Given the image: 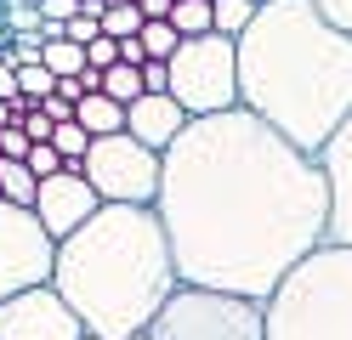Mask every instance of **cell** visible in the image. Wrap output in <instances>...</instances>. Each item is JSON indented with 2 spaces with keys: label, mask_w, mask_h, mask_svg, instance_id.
<instances>
[{
  "label": "cell",
  "mask_w": 352,
  "mask_h": 340,
  "mask_svg": "<svg viewBox=\"0 0 352 340\" xmlns=\"http://www.w3.org/2000/svg\"><path fill=\"white\" fill-rule=\"evenodd\" d=\"M153 216L182 289L267 306V295L313 249H324L329 193L318 159L290 148L256 113L233 108L216 120H188L170 142L160 159Z\"/></svg>",
  "instance_id": "1"
},
{
  "label": "cell",
  "mask_w": 352,
  "mask_h": 340,
  "mask_svg": "<svg viewBox=\"0 0 352 340\" xmlns=\"http://www.w3.org/2000/svg\"><path fill=\"white\" fill-rule=\"evenodd\" d=\"M239 108L318 159L352 120V34L329 29L313 0H267L239 34Z\"/></svg>",
  "instance_id": "2"
},
{
  "label": "cell",
  "mask_w": 352,
  "mask_h": 340,
  "mask_svg": "<svg viewBox=\"0 0 352 340\" xmlns=\"http://www.w3.org/2000/svg\"><path fill=\"white\" fill-rule=\"evenodd\" d=\"M52 289L91 340H142L182 278L153 210L102 204L74 238L57 244Z\"/></svg>",
  "instance_id": "3"
},
{
  "label": "cell",
  "mask_w": 352,
  "mask_h": 340,
  "mask_svg": "<svg viewBox=\"0 0 352 340\" xmlns=\"http://www.w3.org/2000/svg\"><path fill=\"white\" fill-rule=\"evenodd\" d=\"M261 324H267V340H352V249H313L267 295Z\"/></svg>",
  "instance_id": "4"
},
{
  "label": "cell",
  "mask_w": 352,
  "mask_h": 340,
  "mask_svg": "<svg viewBox=\"0 0 352 340\" xmlns=\"http://www.w3.org/2000/svg\"><path fill=\"white\" fill-rule=\"evenodd\" d=\"M165 68H170V97L188 120H216V113L239 108V40L222 34L182 40Z\"/></svg>",
  "instance_id": "5"
},
{
  "label": "cell",
  "mask_w": 352,
  "mask_h": 340,
  "mask_svg": "<svg viewBox=\"0 0 352 340\" xmlns=\"http://www.w3.org/2000/svg\"><path fill=\"white\" fill-rule=\"evenodd\" d=\"M142 340H267V324H261L256 301L210 295V289H176Z\"/></svg>",
  "instance_id": "6"
},
{
  "label": "cell",
  "mask_w": 352,
  "mask_h": 340,
  "mask_svg": "<svg viewBox=\"0 0 352 340\" xmlns=\"http://www.w3.org/2000/svg\"><path fill=\"white\" fill-rule=\"evenodd\" d=\"M80 176L91 181L102 204L153 210V199H160V153H148L137 136H97L91 153L80 159Z\"/></svg>",
  "instance_id": "7"
},
{
  "label": "cell",
  "mask_w": 352,
  "mask_h": 340,
  "mask_svg": "<svg viewBox=\"0 0 352 340\" xmlns=\"http://www.w3.org/2000/svg\"><path fill=\"white\" fill-rule=\"evenodd\" d=\"M57 267V244L52 233L34 221V210H17V204L0 199V301L29 289H46Z\"/></svg>",
  "instance_id": "8"
},
{
  "label": "cell",
  "mask_w": 352,
  "mask_h": 340,
  "mask_svg": "<svg viewBox=\"0 0 352 340\" xmlns=\"http://www.w3.org/2000/svg\"><path fill=\"white\" fill-rule=\"evenodd\" d=\"M0 340H85V329H80V317L63 306V295L46 284V289L0 301Z\"/></svg>",
  "instance_id": "9"
},
{
  "label": "cell",
  "mask_w": 352,
  "mask_h": 340,
  "mask_svg": "<svg viewBox=\"0 0 352 340\" xmlns=\"http://www.w3.org/2000/svg\"><path fill=\"white\" fill-rule=\"evenodd\" d=\"M97 210H102V199L91 193V181H85L74 165H63L52 181H40V193H34V221L52 233V244L74 238Z\"/></svg>",
  "instance_id": "10"
},
{
  "label": "cell",
  "mask_w": 352,
  "mask_h": 340,
  "mask_svg": "<svg viewBox=\"0 0 352 340\" xmlns=\"http://www.w3.org/2000/svg\"><path fill=\"white\" fill-rule=\"evenodd\" d=\"M318 176H324V193H329V227H324V244H346V249H352V120L324 142V153H318Z\"/></svg>",
  "instance_id": "11"
},
{
  "label": "cell",
  "mask_w": 352,
  "mask_h": 340,
  "mask_svg": "<svg viewBox=\"0 0 352 340\" xmlns=\"http://www.w3.org/2000/svg\"><path fill=\"white\" fill-rule=\"evenodd\" d=\"M188 131V113L176 108V97H137L125 108V136H137L148 153H170V142Z\"/></svg>",
  "instance_id": "12"
},
{
  "label": "cell",
  "mask_w": 352,
  "mask_h": 340,
  "mask_svg": "<svg viewBox=\"0 0 352 340\" xmlns=\"http://www.w3.org/2000/svg\"><path fill=\"white\" fill-rule=\"evenodd\" d=\"M74 125L91 136V142H97V136H125V108H120V102H108L102 91H91V97H80V102H74Z\"/></svg>",
  "instance_id": "13"
},
{
  "label": "cell",
  "mask_w": 352,
  "mask_h": 340,
  "mask_svg": "<svg viewBox=\"0 0 352 340\" xmlns=\"http://www.w3.org/2000/svg\"><path fill=\"white\" fill-rule=\"evenodd\" d=\"M34 193H40V181L23 159H0V199L17 204V210H34Z\"/></svg>",
  "instance_id": "14"
},
{
  "label": "cell",
  "mask_w": 352,
  "mask_h": 340,
  "mask_svg": "<svg viewBox=\"0 0 352 340\" xmlns=\"http://www.w3.org/2000/svg\"><path fill=\"white\" fill-rule=\"evenodd\" d=\"M256 12H261L256 0H210V29L222 34V40H239L256 23Z\"/></svg>",
  "instance_id": "15"
},
{
  "label": "cell",
  "mask_w": 352,
  "mask_h": 340,
  "mask_svg": "<svg viewBox=\"0 0 352 340\" xmlns=\"http://www.w3.org/2000/svg\"><path fill=\"white\" fill-rule=\"evenodd\" d=\"M170 29L182 34V40L216 34V29H210V0H176V6H170Z\"/></svg>",
  "instance_id": "16"
},
{
  "label": "cell",
  "mask_w": 352,
  "mask_h": 340,
  "mask_svg": "<svg viewBox=\"0 0 352 340\" xmlns=\"http://www.w3.org/2000/svg\"><path fill=\"white\" fill-rule=\"evenodd\" d=\"M102 34H108V40H137V34H142V12H137V0H108V12H102Z\"/></svg>",
  "instance_id": "17"
},
{
  "label": "cell",
  "mask_w": 352,
  "mask_h": 340,
  "mask_svg": "<svg viewBox=\"0 0 352 340\" xmlns=\"http://www.w3.org/2000/svg\"><path fill=\"white\" fill-rule=\"evenodd\" d=\"M102 97H108V102H120V108H131V102L142 97V68H125V63H114V68L102 74Z\"/></svg>",
  "instance_id": "18"
},
{
  "label": "cell",
  "mask_w": 352,
  "mask_h": 340,
  "mask_svg": "<svg viewBox=\"0 0 352 340\" xmlns=\"http://www.w3.org/2000/svg\"><path fill=\"white\" fill-rule=\"evenodd\" d=\"M137 45H142V57H148V63H170V57H176V45H182V34H176L170 23H142Z\"/></svg>",
  "instance_id": "19"
},
{
  "label": "cell",
  "mask_w": 352,
  "mask_h": 340,
  "mask_svg": "<svg viewBox=\"0 0 352 340\" xmlns=\"http://www.w3.org/2000/svg\"><path fill=\"white\" fill-rule=\"evenodd\" d=\"M52 148L63 153V165H74V170H80V159L91 153V136H85L74 120H63V125H52Z\"/></svg>",
  "instance_id": "20"
},
{
  "label": "cell",
  "mask_w": 352,
  "mask_h": 340,
  "mask_svg": "<svg viewBox=\"0 0 352 340\" xmlns=\"http://www.w3.org/2000/svg\"><path fill=\"white\" fill-rule=\"evenodd\" d=\"M6 34H40L34 0H6Z\"/></svg>",
  "instance_id": "21"
},
{
  "label": "cell",
  "mask_w": 352,
  "mask_h": 340,
  "mask_svg": "<svg viewBox=\"0 0 352 340\" xmlns=\"http://www.w3.org/2000/svg\"><path fill=\"white\" fill-rule=\"evenodd\" d=\"M23 165L34 170V181H52V176L63 170V153H57L52 142H34V148H29V159H23Z\"/></svg>",
  "instance_id": "22"
},
{
  "label": "cell",
  "mask_w": 352,
  "mask_h": 340,
  "mask_svg": "<svg viewBox=\"0 0 352 340\" xmlns=\"http://www.w3.org/2000/svg\"><path fill=\"white\" fill-rule=\"evenodd\" d=\"M120 63V40H108V34H97L91 45H85V68H97V74H108V68Z\"/></svg>",
  "instance_id": "23"
},
{
  "label": "cell",
  "mask_w": 352,
  "mask_h": 340,
  "mask_svg": "<svg viewBox=\"0 0 352 340\" xmlns=\"http://www.w3.org/2000/svg\"><path fill=\"white\" fill-rule=\"evenodd\" d=\"M97 34H102V23H97V17H85V12H80L74 23H63V40H69V45H80V52H85V45H91Z\"/></svg>",
  "instance_id": "24"
},
{
  "label": "cell",
  "mask_w": 352,
  "mask_h": 340,
  "mask_svg": "<svg viewBox=\"0 0 352 340\" xmlns=\"http://www.w3.org/2000/svg\"><path fill=\"white\" fill-rule=\"evenodd\" d=\"M313 6H318V17L329 23V29L352 34V0H313Z\"/></svg>",
  "instance_id": "25"
},
{
  "label": "cell",
  "mask_w": 352,
  "mask_h": 340,
  "mask_svg": "<svg viewBox=\"0 0 352 340\" xmlns=\"http://www.w3.org/2000/svg\"><path fill=\"white\" fill-rule=\"evenodd\" d=\"M17 125H23V136H29V148H34V142H52V120H46V113H40V108H29L23 120H17Z\"/></svg>",
  "instance_id": "26"
},
{
  "label": "cell",
  "mask_w": 352,
  "mask_h": 340,
  "mask_svg": "<svg viewBox=\"0 0 352 340\" xmlns=\"http://www.w3.org/2000/svg\"><path fill=\"white\" fill-rule=\"evenodd\" d=\"M0 159H29V136H23V125L0 131Z\"/></svg>",
  "instance_id": "27"
},
{
  "label": "cell",
  "mask_w": 352,
  "mask_h": 340,
  "mask_svg": "<svg viewBox=\"0 0 352 340\" xmlns=\"http://www.w3.org/2000/svg\"><path fill=\"white\" fill-rule=\"evenodd\" d=\"M0 102H23L17 97V68L6 63V52H0Z\"/></svg>",
  "instance_id": "28"
},
{
  "label": "cell",
  "mask_w": 352,
  "mask_h": 340,
  "mask_svg": "<svg viewBox=\"0 0 352 340\" xmlns=\"http://www.w3.org/2000/svg\"><path fill=\"white\" fill-rule=\"evenodd\" d=\"M170 6H176V0H137L142 23H170Z\"/></svg>",
  "instance_id": "29"
},
{
  "label": "cell",
  "mask_w": 352,
  "mask_h": 340,
  "mask_svg": "<svg viewBox=\"0 0 352 340\" xmlns=\"http://www.w3.org/2000/svg\"><path fill=\"white\" fill-rule=\"evenodd\" d=\"M0 45H6V0H0Z\"/></svg>",
  "instance_id": "30"
},
{
  "label": "cell",
  "mask_w": 352,
  "mask_h": 340,
  "mask_svg": "<svg viewBox=\"0 0 352 340\" xmlns=\"http://www.w3.org/2000/svg\"><path fill=\"white\" fill-rule=\"evenodd\" d=\"M256 6H267V0H256Z\"/></svg>",
  "instance_id": "31"
},
{
  "label": "cell",
  "mask_w": 352,
  "mask_h": 340,
  "mask_svg": "<svg viewBox=\"0 0 352 340\" xmlns=\"http://www.w3.org/2000/svg\"><path fill=\"white\" fill-rule=\"evenodd\" d=\"M85 340H91V335H85Z\"/></svg>",
  "instance_id": "32"
}]
</instances>
